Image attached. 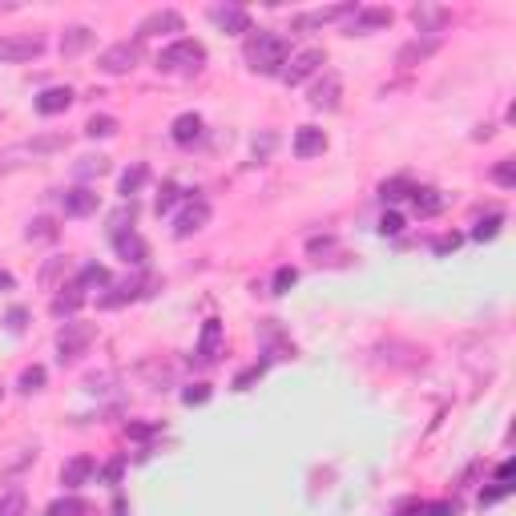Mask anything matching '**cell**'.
<instances>
[{
	"label": "cell",
	"instance_id": "obj_1",
	"mask_svg": "<svg viewBox=\"0 0 516 516\" xmlns=\"http://www.w3.org/2000/svg\"><path fill=\"white\" fill-rule=\"evenodd\" d=\"M287 56H291L287 41H282L279 32H270V28H258L251 41H246V65L254 73H279L287 65Z\"/></svg>",
	"mask_w": 516,
	"mask_h": 516
},
{
	"label": "cell",
	"instance_id": "obj_2",
	"mask_svg": "<svg viewBox=\"0 0 516 516\" xmlns=\"http://www.w3.org/2000/svg\"><path fill=\"white\" fill-rule=\"evenodd\" d=\"M202 61H206L202 41L181 37V41L166 44V49L157 53V69H162V73H194V69H202Z\"/></svg>",
	"mask_w": 516,
	"mask_h": 516
},
{
	"label": "cell",
	"instance_id": "obj_3",
	"mask_svg": "<svg viewBox=\"0 0 516 516\" xmlns=\"http://www.w3.org/2000/svg\"><path fill=\"white\" fill-rule=\"evenodd\" d=\"M138 61H141V41H117L97 56V69L105 77H126V73L138 69Z\"/></svg>",
	"mask_w": 516,
	"mask_h": 516
},
{
	"label": "cell",
	"instance_id": "obj_4",
	"mask_svg": "<svg viewBox=\"0 0 516 516\" xmlns=\"http://www.w3.org/2000/svg\"><path fill=\"white\" fill-rule=\"evenodd\" d=\"M44 53V37L41 32H16V37H4L0 41V61L4 65H25L32 56Z\"/></svg>",
	"mask_w": 516,
	"mask_h": 516
},
{
	"label": "cell",
	"instance_id": "obj_5",
	"mask_svg": "<svg viewBox=\"0 0 516 516\" xmlns=\"http://www.w3.org/2000/svg\"><path fill=\"white\" fill-rule=\"evenodd\" d=\"M327 65V56H323V49H303V53L287 56V65L279 69L282 85H303L307 77H315V73Z\"/></svg>",
	"mask_w": 516,
	"mask_h": 516
},
{
	"label": "cell",
	"instance_id": "obj_6",
	"mask_svg": "<svg viewBox=\"0 0 516 516\" xmlns=\"http://www.w3.org/2000/svg\"><path fill=\"white\" fill-rule=\"evenodd\" d=\"M89 343H93V327H89V323H65V327H61V335H56L61 363H73L77 355H85Z\"/></svg>",
	"mask_w": 516,
	"mask_h": 516
},
{
	"label": "cell",
	"instance_id": "obj_7",
	"mask_svg": "<svg viewBox=\"0 0 516 516\" xmlns=\"http://www.w3.org/2000/svg\"><path fill=\"white\" fill-rule=\"evenodd\" d=\"M351 13H355V4H331V8H311V13L291 16V28H294V32H311V28H323V25H335V20H347Z\"/></svg>",
	"mask_w": 516,
	"mask_h": 516
},
{
	"label": "cell",
	"instance_id": "obj_8",
	"mask_svg": "<svg viewBox=\"0 0 516 516\" xmlns=\"http://www.w3.org/2000/svg\"><path fill=\"white\" fill-rule=\"evenodd\" d=\"M181 28H186L181 13H174V8H157V13H150L138 25V41H145V37H174V32H181Z\"/></svg>",
	"mask_w": 516,
	"mask_h": 516
},
{
	"label": "cell",
	"instance_id": "obj_9",
	"mask_svg": "<svg viewBox=\"0 0 516 516\" xmlns=\"http://www.w3.org/2000/svg\"><path fill=\"white\" fill-rule=\"evenodd\" d=\"M206 222H210V202L206 198H186V210L174 218V234L190 238V234H198Z\"/></svg>",
	"mask_w": 516,
	"mask_h": 516
},
{
	"label": "cell",
	"instance_id": "obj_10",
	"mask_svg": "<svg viewBox=\"0 0 516 516\" xmlns=\"http://www.w3.org/2000/svg\"><path fill=\"white\" fill-rule=\"evenodd\" d=\"M101 198L97 190H89V186H73L61 194V210H65V218H89V214H97Z\"/></svg>",
	"mask_w": 516,
	"mask_h": 516
},
{
	"label": "cell",
	"instance_id": "obj_11",
	"mask_svg": "<svg viewBox=\"0 0 516 516\" xmlns=\"http://www.w3.org/2000/svg\"><path fill=\"white\" fill-rule=\"evenodd\" d=\"M113 251L126 266H145L150 258V242L138 234V230H126V234H113Z\"/></svg>",
	"mask_w": 516,
	"mask_h": 516
},
{
	"label": "cell",
	"instance_id": "obj_12",
	"mask_svg": "<svg viewBox=\"0 0 516 516\" xmlns=\"http://www.w3.org/2000/svg\"><path fill=\"white\" fill-rule=\"evenodd\" d=\"M210 20L222 28V32H251V13L242 4H214Z\"/></svg>",
	"mask_w": 516,
	"mask_h": 516
},
{
	"label": "cell",
	"instance_id": "obj_13",
	"mask_svg": "<svg viewBox=\"0 0 516 516\" xmlns=\"http://www.w3.org/2000/svg\"><path fill=\"white\" fill-rule=\"evenodd\" d=\"M339 93H343V81H339V73H323L319 81L311 85V105L315 109H339Z\"/></svg>",
	"mask_w": 516,
	"mask_h": 516
},
{
	"label": "cell",
	"instance_id": "obj_14",
	"mask_svg": "<svg viewBox=\"0 0 516 516\" xmlns=\"http://www.w3.org/2000/svg\"><path fill=\"white\" fill-rule=\"evenodd\" d=\"M391 20H395L391 8H355V13L347 16V32L351 37H355V32H376V28H388Z\"/></svg>",
	"mask_w": 516,
	"mask_h": 516
},
{
	"label": "cell",
	"instance_id": "obj_15",
	"mask_svg": "<svg viewBox=\"0 0 516 516\" xmlns=\"http://www.w3.org/2000/svg\"><path fill=\"white\" fill-rule=\"evenodd\" d=\"M440 37H412V41L404 44V49H400V53H395V65H404V69H412V65H419V61H428V56L436 53V49H440Z\"/></svg>",
	"mask_w": 516,
	"mask_h": 516
},
{
	"label": "cell",
	"instance_id": "obj_16",
	"mask_svg": "<svg viewBox=\"0 0 516 516\" xmlns=\"http://www.w3.org/2000/svg\"><path fill=\"white\" fill-rule=\"evenodd\" d=\"M37 113L41 117H56V113H65L73 105V89L69 85H53V89H44V93H37Z\"/></svg>",
	"mask_w": 516,
	"mask_h": 516
},
{
	"label": "cell",
	"instance_id": "obj_17",
	"mask_svg": "<svg viewBox=\"0 0 516 516\" xmlns=\"http://www.w3.org/2000/svg\"><path fill=\"white\" fill-rule=\"evenodd\" d=\"M218 351H222V323H218V319H206L194 355H198V363H202V367H210V363L218 359Z\"/></svg>",
	"mask_w": 516,
	"mask_h": 516
},
{
	"label": "cell",
	"instance_id": "obj_18",
	"mask_svg": "<svg viewBox=\"0 0 516 516\" xmlns=\"http://www.w3.org/2000/svg\"><path fill=\"white\" fill-rule=\"evenodd\" d=\"M69 138L65 133H41V138H28L20 145H13V157L16 154H28V157H44V154H56V150H65Z\"/></svg>",
	"mask_w": 516,
	"mask_h": 516
},
{
	"label": "cell",
	"instance_id": "obj_19",
	"mask_svg": "<svg viewBox=\"0 0 516 516\" xmlns=\"http://www.w3.org/2000/svg\"><path fill=\"white\" fill-rule=\"evenodd\" d=\"M412 20H416L419 37H440V28L448 25V13L436 8V4H416V8H412Z\"/></svg>",
	"mask_w": 516,
	"mask_h": 516
},
{
	"label": "cell",
	"instance_id": "obj_20",
	"mask_svg": "<svg viewBox=\"0 0 516 516\" xmlns=\"http://www.w3.org/2000/svg\"><path fill=\"white\" fill-rule=\"evenodd\" d=\"M327 150V133L315 126H303L294 129V157H319Z\"/></svg>",
	"mask_w": 516,
	"mask_h": 516
},
{
	"label": "cell",
	"instance_id": "obj_21",
	"mask_svg": "<svg viewBox=\"0 0 516 516\" xmlns=\"http://www.w3.org/2000/svg\"><path fill=\"white\" fill-rule=\"evenodd\" d=\"M93 472H97V468H93V460H89V456H73V460L61 468V484H65L69 492H77V488H85V484H89V476H93Z\"/></svg>",
	"mask_w": 516,
	"mask_h": 516
},
{
	"label": "cell",
	"instance_id": "obj_22",
	"mask_svg": "<svg viewBox=\"0 0 516 516\" xmlns=\"http://www.w3.org/2000/svg\"><path fill=\"white\" fill-rule=\"evenodd\" d=\"M169 138L178 141V145H190V141L202 138V117L198 113H181L174 117V126H169Z\"/></svg>",
	"mask_w": 516,
	"mask_h": 516
},
{
	"label": "cell",
	"instance_id": "obj_23",
	"mask_svg": "<svg viewBox=\"0 0 516 516\" xmlns=\"http://www.w3.org/2000/svg\"><path fill=\"white\" fill-rule=\"evenodd\" d=\"M412 206H416L419 218H432V214L444 210V194L432 190V186H416V190H412Z\"/></svg>",
	"mask_w": 516,
	"mask_h": 516
},
{
	"label": "cell",
	"instance_id": "obj_24",
	"mask_svg": "<svg viewBox=\"0 0 516 516\" xmlns=\"http://www.w3.org/2000/svg\"><path fill=\"white\" fill-rule=\"evenodd\" d=\"M81 303H85V291L77 287V282H73L69 291L61 287V294L53 299V315H56V319H69V315H77V311H81Z\"/></svg>",
	"mask_w": 516,
	"mask_h": 516
},
{
	"label": "cell",
	"instance_id": "obj_25",
	"mask_svg": "<svg viewBox=\"0 0 516 516\" xmlns=\"http://www.w3.org/2000/svg\"><path fill=\"white\" fill-rule=\"evenodd\" d=\"M89 41H93V28H85V25L65 28V37H61V56H77L81 49H89Z\"/></svg>",
	"mask_w": 516,
	"mask_h": 516
},
{
	"label": "cell",
	"instance_id": "obj_26",
	"mask_svg": "<svg viewBox=\"0 0 516 516\" xmlns=\"http://www.w3.org/2000/svg\"><path fill=\"white\" fill-rule=\"evenodd\" d=\"M145 178H150V169L141 166V162H133V166L121 174V181H117V194L126 198V202H133V194H138L141 186H145Z\"/></svg>",
	"mask_w": 516,
	"mask_h": 516
},
{
	"label": "cell",
	"instance_id": "obj_27",
	"mask_svg": "<svg viewBox=\"0 0 516 516\" xmlns=\"http://www.w3.org/2000/svg\"><path fill=\"white\" fill-rule=\"evenodd\" d=\"M133 222H138V206L133 202H121L109 214V234H126V230H133Z\"/></svg>",
	"mask_w": 516,
	"mask_h": 516
},
{
	"label": "cell",
	"instance_id": "obj_28",
	"mask_svg": "<svg viewBox=\"0 0 516 516\" xmlns=\"http://www.w3.org/2000/svg\"><path fill=\"white\" fill-rule=\"evenodd\" d=\"M44 379H49V371H44L41 363H32V367H25V371H20L16 388L25 391V395H32V391H41V388H44Z\"/></svg>",
	"mask_w": 516,
	"mask_h": 516
},
{
	"label": "cell",
	"instance_id": "obj_29",
	"mask_svg": "<svg viewBox=\"0 0 516 516\" xmlns=\"http://www.w3.org/2000/svg\"><path fill=\"white\" fill-rule=\"evenodd\" d=\"M85 133H89V138H113V133H117V117H109V113H93V117L85 121Z\"/></svg>",
	"mask_w": 516,
	"mask_h": 516
},
{
	"label": "cell",
	"instance_id": "obj_30",
	"mask_svg": "<svg viewBox=\"0 0 516 516\" xmlns=\"http://www.w3.org/2000/svg\"><path fill=\"white\" fill-rule=\"evenodd\" d=\"M77 287H81V291H89V287H109V270H105V266H97V263H85Z\"/></svg>",
	"mask_w": 516,
	"mask_h": 516
},
{
	"label": "cell",
	"instance_id": "obj_31",
	"mask_svg": "<svg viewBox=\"0 0 516 516\" xmlns=\"http://www.w3.org/2000/svg\"><path fill=\"white\" fill-rule=\"evenodd\" d=\"M181 198V186L178 181H162V194H157V214H169V210L178 206Z\"/></svg>",
	"mask_w": 516,
	"mask_h": 516
},
{
	"label": "cell",
	"instance_id": "obj_32",
	"mask_svg": "<svg viewBox=\"0 0 516 516\" xmlns=\"http://www.w3.org/2000/svg\"><path fill=\"white\" fill-rule=\"evenodd\" d=\"M294 282H299V270H294V266H279V270H275V282H270V294H287Z\"/></svg>",
	"mask_w": 516,
	"mask_h": 516
},
{
	"label": "cell",
	"instance_id": "obj_33",
	"mask_svg": "<svg viewBox=\"0 0 516 516\" xmlns=\"http://www.w3.org/2000/svg\"><path fill=\"white\" fill-rule=\"evenodd\" d=\"M492 181H496V186H504V190H512V186H516V162H512V157L496 162V169H492Z\"/></svg>",
	"mask_w": 516,
	"mask_h": 516
},
{
	"label": "cell",
	"instance_id": "obj_34",
	"mask_svg": "<svg viewBox=\"0 0 516 516\" xmlns=\"http://www.w3.org/2000/svg\"><path fill=\"white\" fill-rule=\"evenodd\" d=\"M25 512V492L13 488V492H4L0 496V516H20Z\"/></svg>",
	"mask_w": 516,
	"mask_h": 516
},
{
	"label": "cell",
	"instance_id": "obj_35",
	"mask_svg": "<svg viewBox=\"0 0 516 516\" xmlns=\"http://www.w3.org/2000/svg\"><path fill=\"white\" fill-rule=\"evenodd\" d=\"M181 404H186V407H202V404H210V383H190V388L181 391Z\"/></svg>",
	"mask_w": 516,
	"mask_h": 516
},
{
	"label": "cell",
	"instance_id": "obj_36",
	"mask_svg": "<svg viewBox=\"0 0 516 516\" xmlns=\"http://www.w3.org/2000/svg\"><path fill=\"white\" fill-rule=\"evenodd\" d=\"M105 169H109V162H105V157H81V166H77V178H101V174H105Z\"/></svg>",
	"mask_w": 516,
	"mask_h": 516
},
{
	"label": "cell",
	"instance_id": "obj_37",
	"mask_svg": "<svg viewBox=\"0 0 516 516\" xmlns=\"http://www.w3.org/2000/svg\"><path fill=\"white\" fill-rule=\"evenodd\" d=\"M379 194H383V202H400L404 194H412V186H407L404 178H391V181H383V186H379Z\"/></svg>",
	"mask_w": 516,
	"mask_h": 516
},
{
	"label": "cell",
	"instance_id": "obj_38",
	"mask_svg": "<svg viewBox=\"0 0 516 516\" xmlns=\"http://www.w3.org/2000/svg\"><path fill=\"white\" fill-rule=\"evenodd\" d=\"M81 512H85V500H77V496L49 504V516H81Z\"/></svg>",
	"mask_w": 516,
	"mask_h": 516
},
{
	"label": "cell",
	"instance_id": "obj_39",
	"mask_svg": "<svg viewBox=\"0 0 516 516\" xmlns=\"http://www.w3.org/2000/svg\"><path fill=\"white\" fill-rule=\"evenodd\" d=\"M53 234H56L53 218H32L28 222V238H53Z\"/></svg>",
	"mask_w": 516,
	"mask_h": 516
},
{
	"label": "cell",
	"instance_id": "obj_40",
	"mask_svg": "<svg viewBox=\"0 0 516 516\" xmlns=\"http://www.w3.org/2000/svg\"><path fill=\"white\" fill-rule=\"evenodd\" d=\"M400 230H404V218H400L395 210H388V214L379 218V234L388 238V234H400Z\"/></svg>",
	"mask_w": 516,
	"mask_h": 516
},
{
	"label": "cell",
	"instance_id": "obj_41",
	"mask_svg": "<svg viewBox=\"0 0 516 516\" xmlns=\"http://www.w3.org/2000/svg\"><path fill=\"white\" fill-rule=\"evenodd\" d=\"M121 472H126V460L117 456V460H109L101 468V480H105V484H121Z\"/></svg>",
	"mask_w": 516,
	"mask_h": 516
},
{
	"label": "cell",
	"instance_id": "obj_42",
	"mask_svg": "<svg viewBox=\"0 0 516 516\" xmlns=\"http://www.w3.org/2000/svg\"><path fill=\"white\" fill-rule=\"evenodd\" d=\"M25 319H28V311L25 307H13L8 315H4V327H8L13 335H20V331H25Z\"/></svg>",
	"mask_w": 516,
	"mask_h": 516
},
{
	"label": "cell",
	"instance_id": "obj_43",
	"mask_svg": "<svg viewBox=\"0 0 516 516\" xmlns=\"http://www.w3.org/2000/svg\"><path fill=\"white\" fill-rule=\"evenodd\" d=\"M496 230H500V214H492L488 222H480V226H476V230H472V238H476V242H484V238H496Z\"/></svg>",
	"mask_w": 516,
	"mask_h": 516
},
{
	"label": "cell",
	"instance_id": "obj_44",
	"mask_svg": "<svg viewBox=\"0 0 516 516\" xmlns=\"http://www.w3.org/2000/svg\"><path fill=\"white\" fill-rule=\"evenodd\" d=\"M61 266H65V258H49V263L41 266V287H53L56 275H61Z\"/></svg>",
	"mask_w": 516,
	"mask_h": 516
},
{
	"label": "cell",
	"instance_id": "obj_45",
	"mask_svg": "<svg viewBox=\"0 0 516 516\" xmlns=\"http://www.w3.org/2000/svg\"><path fill=\"white\" fill-rule=\"evenodd\" d=\"M126 432L133 436V440H150V436H157V432H162V424H157V419H154V424H129Z\"/></svg>",
	"mask_w": 516,
	"mask_h": 516
},
{
	"label": "cell",
	"instance_id": "obj_46",
	"mask_svg": "<svg viewBox=\"0 0 516 516\" xmlns=\"http://www.w3.org/2000/svg\"><path fill=\"white\" fill-rule=\"evenodd\" d=\"M460 242H464L460 234H440V238L432 242V251H436V254H452L456 246H460Z\"/></svg>",
	"mask_w": 516,
	"mask_h": 516
},
{
	"label": "cell",
	"instance_id": "obj_47",
	"mask_svg": "<svg viewBox=\"0 0 516 516\" xmlns=\"http://www.w3.org/2000/svg\"><path fill=\"white\" fill-rule=\"evenodd\" d=\"M258 376H263V367H246V371H242V376L234 379V391H246V388H251V383H254Z\"/></svg>",
	"mask_w": 516,
	"mask_h": 516
},
{
	"label": "cell",
	"instance_id": "obj_48",
	"mask_svg": "<svg viewBox=\"0 0 516 516\" xmlns=\"http://www.w3.org/2000/svg\"><path fill=\"white\" fill-rule=\"evenodd\" d=\"M270 145H275V133H266L263 141H254V157H266L270 154Z\"/></svg>",
	"mask_w": 516,
	"mask_h": 516
},
{
	"label": "cell",
	"instance_id": "obj_49",
	"mask_svg": "<svg viewBox=\"0 0 516 516\" xmlns=\"http://www.w3.org/2000/svg\"><path fill=\"white\" fill-rule=\"evenodd\" d=\"M424 512L428 516H456V508H452V504H428Z\"/></svg>",
	"mask_w": 516,
	"mask_h": 516
},
{
	"label": "cell",
	"instance_id": "obj_50",
	"mask_svg": "<svg viewBox=\"0 0 516 516\" xmlns=\"http://www.w3.org/2000/svg\"><path fill=\"white\" fill-rule=\"evenodd\" d=\"M113 516H129V504L121 500V496H117V500H113Z\"/></svg>",
	"mask_w": 516,
	"mask_h": 516
},
{
	"label": "cell",
	"instance_id": "obj_51",
	"mask_svg": "<svg viewBox=\"0 0 516 516\" xmlns=\"http://www.w3.org/2000/svg\"><path fill=\"white\" fill-rule=\"evenodd\" d=\"M0 291H13V275L8 270H0Z\"/></svg>",
	"mask_w": 516,
	"mask_h": 516
},
{
	"label": "cell",
	"instance_id": "obj_52",
	"mask_svg": "<svg viewBox=\"0 0 516 516\" xmlns=\"http://www.w3.org/2000/svg\"><path fill=\"white\" fill-rule=\"evenodd\" d=\"M0 13H13V4H8V0H0Z\"/></svg>",
	"mask_w": 516,
	"mask_h": 516
}]
</instances>
